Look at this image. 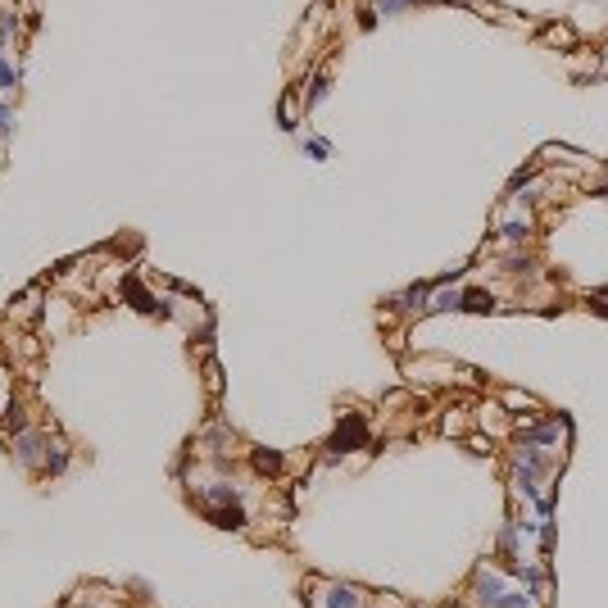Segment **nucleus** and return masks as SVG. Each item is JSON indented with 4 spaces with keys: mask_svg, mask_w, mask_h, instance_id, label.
Returning a JSON list of instances; mask_svg holds the SVG:
<instances>
[{
    "mask_svg": "<svg viewBox=\"0 0 608 608\" xmlns=\"http://www.w3.org/2000/svg\"><path fill=\"white\" fill-rule=\"evenodd\" d=\"M363 440H368V427H363V418L359 413H350V418L336 427V436H332V450L341 454V450H363Z\"/></svg>",
    "mask_w": 608,
    "mask_h": 608,
    "instance_id": "f257e3e1",
    "label": "nucleus"
},
{
    "mask_svg": "<svg viewBox=\"0 0 608 608\" xmlns=\"http://www.w3.org/2000/svg\"><path fill=\"white\" fill-rule=\"evenodd\" d=\"M46 445H50V440H46V436H36V431H18V459H23L27 468L46 463Z\"/></svg>",
    "mask_w": 608,
    "mask_h": 608,
    "instance_id": "f03ea898",
    "label": "nucleus"
},
{
    "mask_svg": "<svg viewBox=\"0 0 608 608\" xmlns=\"http://www.w3.org/2000/svg\"><path fill=\"white\" fill-rule=\"evenodd\" d=\"M477 590H481V604L486 608H499V600H504V586H499V576H490V572L477 576Z\"/></svg>",
    "mask_w": 608,
    "mask_h": 608,
    "instance_id": "7ed1b4c3",
    "label": "nucleus"
},
{
    "mask_svg": "<svg viewBox=\"0 0 608 608\" xmlns=\"http://www.w3.org/2000/svg\"><path fill=\"white\" fill-rule=\"evenodd\" d=\"M46 472H50V477H60L64 468H69V450L60 445V440H50V445H46V463H41Z\"/></svg>",
    "mask_w": 608,
    "mask_h": 608,
    "instance_id": "20e7f679",
    "label": "nucleus"
},
{
    "mask_svg": "<svg viewBox=\"0 0 608 608\" xmlns=\"http://www.w3.org/2000/svg\"><path fill=\"white\" fill-rule=\"evenodd\" d=\"M327 608H359V595H354L350 586H332V590H327Z\"/></svg>",
    "mask_w": 608,
    "mask_h": 608,
    "instance_id": "39448f33",
    "label": "nucleus"
},
{
    "mask_svg": "<svg viewBox=\"0 0 608 608\" xmlns=\"http://www.w3.org/2000/svg\"><path fill=\"white\" fill-rule=\"evenodd\" d=\"M459 309H472V313H486V309H495V300H490L486 291H463V304Z\"/></svg>",
    "mask_w": 608,
    "mask_h": 608,
    "instance_id": "423d86ee",
    "label": "nucleus"
},
{
    "mask_svg": "<svg viewBox=\"0 0 608 608\" xmlns=\"http://www.w3.org/2000/svg\"><path fill=\"white\" fill-rule=\"evenodd\" d=\"M277 463H282V459L268 454V450H259V454H255V468H259V472H277Z\"/></svg>",
    "mask_w": 608,
    "mask_h": 608,
    "instance_id": "0eeeda50",
    "label": "nucleus"
},
{
    "mask_svg": "<svg viewBox=\"0 0 608 608\" xmlns=\"http://www.w3.org/2000/svg\"><path fill=\"white\" fill-rule=\"evenodd\" d=\"M128 295H132V300H137V309H146V313H150V309H154V300H150L146 291H141L137 282H128Z\"/></svg>",
    "mask_w": 608,
    "mask_h": 608,
    "instance_id": "6e6552de",
    "label": "nucleus"
},
{
    "mask_svg": "<svg viewBox=\"0 0 608 608\" xmlns=\"http://www.w3.org/2000/svg\"><path fill=\"white\" fill-rule=\"evenodd\" d=\"M459 304H463V291H450V295H436L431 309H459Z\"/></svg>",
    "mask_w": 608,
    "mask_h": 608,
    "instance_id": "1a4fd4ad",
    "label": "nucleus"
},
{
    "mask_svg": "<svg viewBox=\"0 0 608 608\" xmlns=\"http://www.w3.org/2000/svg\"><path fill=\"white\" fill-rule=\"evenodd\" d=\"M14 82H18V73H14V69H9V64H5V60H0V86H14Z\"/></svg>",
    "mask_w": 608,
    "mask_h": 608,
    "instance_id": "9d476101",
    "label": "nucleus"
},
{
    "mask_svg": "<svg viewBox=\"0 0 608 608\" xmlns=\"http://www.w3.org/2000/svg\"><path fill=\"white\" fill-rule=\"evenodd\" d=\"M504 236H508V241H518V236H527V223H508V227H504Z\"/></svg>",
    "mask_w": 608,
    "mask_h": 608,
    "instance_id": "9b49d317",
    "label": "nucleus"
},
{
    "mask_svg": "<svg viewBox=\"0 0 608 608\" xmlns=\"http://www.w3.org/2000/svg\"><path fill=\"white\" fill-rule=\"evenodd\" d=\"M309 154H313V159H327V141H309Z\"/></svg>",
    "mask_w": 608,
    "mask_h": 608,
    "instance_id": "f8f14e48",
    "label": "nucleus"
},
{
    "mask_svg": "<svg viewBox=\"0 0 608 608\" xmlns=\"http://www.w3.org/2000/svg\"><path fill=\"white\" fill-rule=\"evenodd\" d=\"M9 128H14V119H9V109H5V104H0V137H5Z\"/></svg>",
    "mask_w": 608,
    "mask_h": 608,
    "instance_id": "ddd939ff",
    "label": "nucleus"
},
{
    "mask_svg": "<svg viewBox=\"0 0 608 608\" xmlns=\"http://www.w3.org/2000/svg\"><path fill=\"white\" fill-rule=\"evenodd\" d=\"M400 5H409V0H377V9H381V14H391V9H400Z\"/></svg>",
    "mask_w": 608,
    "mask_h": 608,
    "instance_id": "4468645a",
    "label": "nucleus"
}]
</instances>
